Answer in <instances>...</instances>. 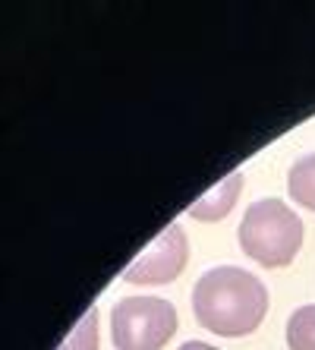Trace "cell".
Returning a JSON list of instances; mask_svg holds the SVG:
<instances>
[{
    "label": "cell",
    "mask_w": 315,
    "mask_h": 350,
    "mask_svg": "<svg viewBox=\"0 0 315 350\" xmlns=\"http://www.w3.org/2000/svg\"><path fill=\"white\" fill-rule=\"evenodd\" d=\"M240 189H243V174H230V177L221 180L218 187H211L202 199H195L186 212L193 215V218H199V221H221L236 205Z\"/></svg>",
    "instance_id": "cell-5"
},
{
    "label": "cell",
    "mask_w": 315,
    "mask_h": 350,
    "mask_svg": "<svg viewBox=\"0 0 315 350\" xmlns=\"http://www.w3.org/2000/svg\"><path fill=\"white\" fill-rule=\"evenodd\" d=\"M177 332V310L161 297H126L111 310L117 350H161Z\"/></svg>",
    "instance_id": "cell-3"
},
{
    "label": "cell",
    "mask_w": 315,
    "mask_h": 350,
    "mask_svg": "<svg viewBox=\"0 0 315 350\" xmlns=\"http://www.w3.org/2000/svg\"><path fill=\"white\" fill-rule=\"evenodd\" d=\"M195 322L221 338H240L262 325L268 312V291L252 271L218 265L193 287Z\"/></svg>",
    "instance_id": "cell-1"
},
{
    "label": "cell",
    "mask_w": 315,
    "mask_h": 350,
    "mask_svg": "<svg viewBox=\"0 0 315 350\" xmlns=\"http://www.w3.org/2000/svg\"><path fill=\"white\" fill-rule=\"evenodd\" d=\"M287 347L290 350H315V303L299 306L287 319Z\"/></svg>",
    "instance_id": "cell-7"
},
{
    "label": "cell",
    "mask_w": 315,
    "mask_h": 350,
    "mask_svg": "<svg viewBox=\"0 0 315 350\" xmlns=\"http://www.w3.org/2000/svg\"><path fill=\"white\" fill-rule=\"evenodd\" d=\"M240 246L265 269L290 265L303 246V221L281 199H259L240 221Z\"/></svg>",
    "instance_id": "cell-2"
},
{
    "label": "cell",
    "mask_w": 315,
    "mask_h": 350,
    "mask_svg": "<svg viewBox=\"0 0 315 350\" xmlns=\"http://www.w3.org/2000/svg\"><path fill=\"white\" fill-rule=\"evenodd\" d=\"M186 259H189V243H186L183 228L170 224L161 237H154L148 243L146 253L126 265L123 281L126 284H170L186 269Z\"/></svg>",
    "instance_id": "cell-4"
},
{
    "label": "cell",
    "mask_w": 315,
    "mask_h": 350,
    "mask_svg": "<svg viewBox=\"0 0 315 350\" xmlns=\"http://www.w3.org/2000/svg\"><path fill=\"white\" fill-rule=\"evenodd\" d=\"M64 350H98V310L92 306L82 322L73 328V334L64 341Z\"/></svg>",
    "instance_id": "cell-8"
},
{
    "label": "cell",
    "mask_w": 315,
    "mask_h": 350,
    "mask_svg": "<svg viewBox=\"0 0 315 350\" xmlns=\"http://www.w3.org/2000/svg\"><path fill=\"white\" fill-rule=\"evenodd\" d=\"M180 350H218V347H211V344H205V341H186Z\"/></svg>",
    "instance_id": "cell-9"
},
{
    "label": "cell",
    "mask_w": 315,
    "mask_h": 350,
    "mask_svg": "<svg viewBox=\"0 0 315 350\" xmlns=\"http://www.w3.org/2000/svg\"><path fill=\"white\" fill-rule=\"evenodd\" d=\"M287 193L297 205L315 212V152L293 161L290 174H287Z\"/></svg>",
    "instance_id": "cell-6"
}]
</instances>
